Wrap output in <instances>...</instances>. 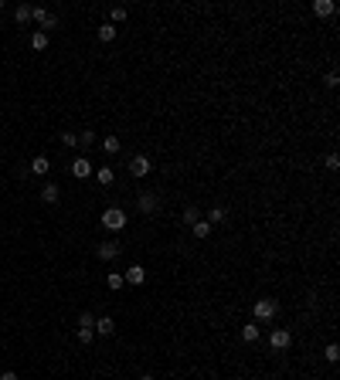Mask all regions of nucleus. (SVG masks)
Returning a JSON list of instances; mask_svg holds the SVG:
<instances>
[{"instance_id": "nucleus-1", "label": "nucleus", "mask_w": 340, "mask_h": 380, "mask_svg": "<svg viewBox=\"0 0 340 380\" xmlns=\"http://www.w3.org/2000/svg\"><path fill=\"white\" fill-rule=\"evenodd\" d=\"M252 313H255V323H272L276 316H279V302L276 299H259L252 306Z\"/></svg>"}, {"instance_id": "nucleus-2", "label": "nucleus", "mask_w": 340, "mask_h": 380, "mask_svg": "<svg viewBox=\"0 0 340 380\" xmlns=\"http://www.w3.org/2000/svg\"><path fill=\"white\" fill-rule=\"evenodd\" d=\"M102 227H109V231H123V227H126V211H123V207H106V211H102Z\"/></svg>"}, {"instance_id": "nucleus-3", "label": "nucleus", "mask_w": 340, "mask_h": 380, "mask_svg": "<svg viewBox=\"0 0 340 380\" xmlns=\"http://www.w3.org/2000/svg\"><path fill=\"white\" fill-rule=\"evenodd\" d=\"M136 207H140V214H157V207H160L157 190H140V197H136Z\"/></svg>"}, {"instance_id": "nucleus-4", "label": "nucleus", "mask_w": 340, "mask_h": 380, "mask_svg": "<svg viewBox=\"0 0 340 380\" xmlns=\"http://www.w3.org/2000/svg\"><path fill=\"white\" fill-rule=\"evenodd\" d=\"M95 255H99L102 261H116V258L123 255V245H119V241H102V245L95 248Z\"/></svg>"}, {"instance_id": "nucleus-5", "label": "nucleus", "mask_w": 340, "mask_h": 380, "mask_svg": "<svg viewBox=\"0 0 340 380\" xmlns=\"http://www.w3.org/2000/svg\"><path fill=\"white\" fill-rule=\"evenodd\" d=\"M150 170H153V163H150V157H143V153H136V157L129 160V173H133V177H147Z\"/></svg>"}, {"instance_id": "nucleus-6", "label": "nucleus", "mask_w": 340, "mask_h": 380, "mask_svg": "<svg viewBox=\"0 0 340 380\" xmlns=\"http://www.w3.org/2000/svg\"><path fill=\"white\" fill-rule=\"evenodd\" d=\"M92 173H95V170H92V163L85 157H79L75 163H72V177H75V180H89Z\"/></svg>"}, {"instance_id": "nucleus-7", "label": "nucleus", "mask_w": 340, "mask_h": 380, "mask_svg": "<svg viewBox=\"0 0 340 380\" xmlns=\"http://www.w3.org/2000/svg\"><path fill=\"white\" fill-rule=\"evenodd\" d=\"M269 343H272V350H286L293 343V333H289V329H276V333L269 336Z\"/></svg>"}, {"instance_id": "nucleus-8", "label": "nucleus", "mask_w": 340, "mask_h": 380, "mask_svg": "<svg viewBox=\"0 0 340 380\" xmlns=\"http://www.w3.org/2000/svg\"><path fill=\"white\" fill-rule=\"evenodd\" d=\"M313 14H317V17H333V14H337V4H333V0H313Z\"/></svg>"}, {"instance_id": "nucleus-9", "label": "nucleus", "mask_w": 340, "mask_h": 380, "mask_svg": "<svg viewBox=\"0 0 340 380\" xmlns=\"http://www.w3.org/2000/svg\"><path fill=\"white\" fill-rule=\"evenodd\" d=\"M123 279L129 282V285H143V282H147V269H143V265H129V272H126Z\"/></svg>"}, {"instance_id": "nucleus-10", "label": "nucleus", "mask_w": 340, "mask_h": 380, "mask_svg": "<svg viewBox=\"0 0 340 380\" xmlns=\"http://www.w3.org/2000/svg\"><path fill=\"white\" fill-rule=\"evenodd\" d=\"M92 329H95V333H99V336H113V333H116V323H113V319H109V316H99Z\"/></svg>"}, {"instance_id": "nucleus-11", "label": "nucleus", "mask_w": 340, "mask_h": 380, "mask_svg": "<svg viewBox=\"0 0 340 380\" xmlns=\"http://www.w3.org/2000/svg\"><path fill=\"white\" fill-rule=\"evenodd\" d=\"M102 149H106L109 157H116V153L123 149V143H119V136H102Z\"/></svg>"}, {"instance_id": "nucleus-12", "label": "nucleus", "mask_w": 340, "mask_h": 380, "mask_svg": "<svg viewBox=\"0 0 340 380\" xmlns=\"http://www.w3.org/2000/svg\"><path fill=\"white\" fill-rule=\"evenodd\" d=\"M259 336H262L259 323H249V326H242V339H245V343H255Z\"/></svg>"}, {"instance_id": "nucleus-13", "label": "nucleus", "mask_w": 340, "mask_h": 380, "mask_svg": "<svg viewBox=\"0 0 340 380\" xmlns=\"http://www.w3.org/2000/svg\"><path fill=\"white\" fill-rule=\"evenodd\" d=\"M48 170H51V163H48V157H34V160H31V173H38V177H45Z\"/></svg>"}, {"instance_id": "nucleus-14", "label": "nucleus", "mask_w": 340, "mask_h": 380, "mask_svg": "<svg viewBox=\"0 0 340 380\" xmlns=\"http://www.w3.org/2000/svg\"><path fill=\"white\" fill-rule=\"evenodd\" d=\"M14 21L21 24V27L31 21V4H21V7H14Z\"/></svg>"}, {"instance_id": "nucleus-15", "label": "nucleus", "mask_w": 340, "mask_h": 380, "mask_svg": "<svg viewBox=\"0 0 340 380\" xmlns=\"http://www.w3.org/2000/svg\"><path fill=\"white\" fill-rule=\"evenodd\" d=\"M95 180H99V187H109V183L116 180V173L109 167H99V170H95Z\"/></svg>"}, {"instance_id": "nucleus-16", "label": "nucleus", "mask_w": 340, "mask_h": 380, "mask_svg": "<svg viewBox=\"0 0 340 380\" xmlns=\"http://www.w3.org/2000/svg\"><path fill=\"white\" fill-rule=\"evenodd\" d=\"M99 41H102V45L116 41V24H102V27H99Z\"/></svg>"}, {"instance_id": "nucleus-17", "label": "nucleus", "mask_w": 340, "mask_h": 380, "mask_svg": "<svg viewBox=\"0 0 340 380\" xmlns=\"http://www.w3.org/2000/svg\"><path fill=\"white\" fill-rule=\"evenodd\" d=\"M31 48H34V51H45V48H48V34L45 31H34L31 34Z\"/></svg>"}, {"instance_id": "nucleus-18", "label": "nucleus", "mask_w": 340, "mask_h": 380, "mask_svg": "<svg viewBox=\"0 0 340 380\" xmlns=\"http://www.w3.org/2000/svg\"><path fill=\"white\" fill-rule=\"evenodd\" d=\"M41 201H45V204H55L58 201V187H55V183H45V187H41Z\"/></svg>"}, {"instance_id": "nucleus-19", "label": "nucleus", "mask_w": 340, "mask_h": 380, "mask_svg": "<svg viewBox=\"0 0 340 380\" xmlns=\"http://www.w3.org/2000/svg\"><path fill=\"white\" fill-rule=\"evenodd\" d=\"M191 231H194V238H197V241H204V238L211 235V224H208V221H197Z\"/></svg>"}, {"instance_id": "nucleus-20", "label": "nucleus", "mask_w": 340, "mask_h": 380, "mask_svg": "<svg viewBox=\"0 0 340 380\" xmlns=\"http://www.w3.org/2000/svg\"><path fill=\"white\" fill-rule=\"evenodd\" d=\"M197 221H201V211H197V207H184V224H191L194 227Z\"/></svg>"}, {"instance_id": "nucleus-21", "label": "nucleus", "mask_w": 340, "mask_h": 380, "mask_svg": "<svg viewBox=\"0 0 340 380\" xmlns=\"http://www.w3.org/2000/svg\"><path fill=\"white\" fill-rule=\"evenodd\" d=\"M204 221H208V224H221V221H225V211H221V207H211Z\"/></svg>"}, {"instance_id": "nucleus-22", "label": "nucleus", "mask_w": 340, "mask_h": 380, "mask_svg": "<svg viewBox=\"0 0 340 380\" xmlns=\"http://www.w3.org/2000/svg\"><path fill=\"white\" fill-rule=\"evenodd\" d=\"M109 17H113V24H123L126 17H129V11H126V7H113V14H109Z\"/></svg>"}, {"instance_id": "nucleus-23", "label": "nucleus", "mask_w": 340, "mask_h": 380, "mask_svg": "<svg viewBox=\"0 0 340 380\" xmlns=\"http://www.w3.org/2000/svg\"><path fill=\"white\" fill-rule=\"evenodd\" d=\"M92 326H95V316H92V313H82V316H79V329H92Z\"/></svg>"}, {"instance_id": "nucleus-24", "label": "nucleus", "mask_w": 340, "mask_h": 380, "mask_svg": "<svg viewBox=\"0 0 340 380\" xmlns=\"http://www.w3.org/2000/svg\"><path fill=\"white\" fill-rule=\"evenodd\" d=\"M106 282H109V289H123V285H126V279L119 275V272H113V275H109Z\"/></svg>"}, {"instance_id": "nucleus-25", "label": "nucleus", "mask_w": 340, "mask_h": 380, "mask_svg": "<svg viewBox=\"0 0 340 380\" xmlns=\"http://www.w3.org/2000/svg\"><path fill=\"white\" fill-rule=\"evenodd\" d=\"M323 357H327L330 363H337V360H340V347H337V343H330V347H327V353H323Z\"/></svg>"}, {"instance_id": "nucleus-26", "label": "nucleus", "mask_w": 340, "mask_h": 380, "mask_svg": "<svg viewBox=\"0 0 340 380\" xmlns=\"http://www.w3.org/2000/svg\"><path fill=\"white\" fill-rule=\"evenodd\" d=\"M61 146H68V149H72V146H79V136H75V133H61Z\"/></svg>"}, {"instance_id": "nucleus-27", "label": "nucleus", "mask_w": 340, "mask_h": 380, "mask_svg": "<svg viewBox=\"0 0 340 380\" xmlns=\"http://www.w3.org/2000/svg\"><path fill=\"white\" fill-rule=\"evenodd\" d=\"M323 167H327V170H337V167H340V157H337V153H327V160H323Z\"/></svg>"}, {"instance_id": "nucleus-28", "label": "nucleus", "mask_w": 340, "mask_h": 380, "mask_svg": "<svg viewBox=\"0 0 340 380\" xmlns=\"http://www.w3.org/2000/svg\"><path fill=\"white\" fill-rule=\"evenodd\" d=\"M92 143H95V133H89V129L79 133V146H92Z\"/></svg>"}, {"instance_id": "nucleus-29", "label": "nucleus", "mask_w": 340, "mask_h": 380, "mask_svg": "<svg viewBox=\"0 0 340 380\" xmlns=\"http://www.w3.org/2000/svg\"><path fill=\"white\" fill-rule=\"evenodd\" d=\"M323 82H327L330 89H337V85H340V75H337V71H327V79H323Z\"/></svg>"}, {"instance_id": "nucleus-30", "label": "nucleus", "mask_w": 340, "mask_h": 380, "mask_svg": "<svg viewBox=\"0 0 340 380\" xmlns=\"http://www.w3.org/2000/svg\"><path fill=\"white\" fill-rule=\"evenodd\" d=\"M92 336H95V329H79V343H92Z\"/></svg>"}, {"instance_id": "nucleus-31", "label": "nucleus", "mask_w": 340, "mask_h": 380, "mask_svg": "<svg viewBox=\"0 0 340 380\" xmlns=\"http://www.w3.org/2000/svg\"><path fill=\"white\" fill-rule=\"evenodd\" d=\"M0 380H21V377H17L14 370H4V373H0Z\"/></svg>"}, {"instance_id": "nucleus-32", "label": "nucleus", "mask_w": 340, "mask_h": 380, "mask_svg": "<svg viewBox=\"0 0 340 380\" xmlns=\"http://www.w3.org/2000/svg\"><path fill=\"white\" fill-rule=\"evenodd\" d=\"M140 380H153V377H140Z\"/></svg>"}, {"instance_id": "nucleus-33", "label": "nucleus", "mask_w": 340, "mask_h": 380, "mask_svg": "<svg viewBox=\"0 0 340 380\" xmlns=\"http://www.w3.org/2000/svg\"><path fill=\"white\" fill-rule=\"evenodd\" d=\"M0 11H4V0H0Z\"/></svg>"}]
</instances>
